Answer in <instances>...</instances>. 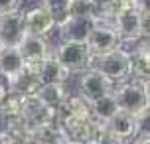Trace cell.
Masks as SVG:
<instances>
[{
    "mask_svg": "<svg viewBox=\"0 0 150 144\" xmlns=\"http://www.w3.org/2000/svg\"><path fill=\"white\" fill-rule=\"evenodd\" d=\"M89 67L99 71L101 75H105L117 85L120 81L130 79V53L125 47H119V49L103 53V55H93Z\"/></svg>",
    "mask_w": 150,
    "mask_h": 144,
    "instance_id": "3957f363",
    "label": "cell"
},
{
    "mask_svg": "<svg viewBox=\"0 0 150 144\" xmlns=\"http://www.w3.org/2000/svg\"><path fill=\"white\" fill-rule=\"evenodd\" d=\"M6 97H8V87H6V83L0 79V103H2Z\"/></svg>",
    "mask_w": 150,
    "mask_h": 144,
    "instance_id": "484cf974",
    "label": "cell"
},
{
    "mask_svg": "<svg viewBox=\"0 0 150 144\" xmlns=\"http://www.w3.org/2000/svg\"><path fill=\"white\" fill-rule=\"evenodd\" d=\"M93 24L95 22L89 16H65V18L57 20L53 32H57L59 42H79V44H85Z\"/></svg>",
    "mask_w": 150,
    "mask_h": 144,
    "instance_id": "52a82bcc",
    "label": "cell"
},
{
    "mask_svg": "<svg viewBox=\"0 0 150 144\" xmlns=\"http://www.w3.org/2000/svg\"><path fill=\"white\" fill-rule=\"evenodd\" d=\"M130 53V77L148 81L150 77V52H148V40H142V44L132 49Z\"/></svg>",
    "mask_w": 150,
    "mask_h": 144,
    "instance_id": "9a60e30c",
    "label": "cell"
},
{
    "mask_svg": "<svg viewBox=\"0 0 150 144\" xmlns=\"http://www.w3.org/2000/svg\"><path fill=\"white\" fill-rule=\"evenodd\" d=\"M105 128L111 132L112 136H117L119 140L130 142V140L140 132V122H138V119H136L134 114L119 111V113L105 124Z\"/></svg>",
    "mask_w": 150,
    "mask_h": 144,
    "instance_id": "4fadbf2b",
    "label": "cell"
},
{
    "mask_svg": "<svg viewBox=\"0 0 150 144\" xmlns=\"http://www.w3.org/2000/svg\"><path fill=\"white\" fill-rule=\"evenodd\" d=\"M24 32V10H14L0 16V44L6 46H18Z\"/></svg>",
    "mask_w": 150,
    "mask_h": 144,
    "instance_id": "7c38bea8",
    "label": "cell"
},
{
    "mask_svg": "<svg viewBox=\"0 0 150 144\" xmlns=\"http://www.w3.org/2000/svg\"><path fill=\"white\" fill-rule=\"evenodd\" d=\"M71 93L67 89V83H50V85H40L36 91V97L44 103L45 107H50L52 111H57L65 99L69 97Z\"/></svg>",
    "mask_w": 150,
    "mask_h": 144,
    "instance_id": "e0dca14e",
    "label": "cell"
},
{
    "mask_svg": "<svg viewBox=\"0 0 150 144\" xmlns=\"http://www.w3.org/2000/svg\"><path fill=\"white\" fill-rule=\"evenodd\" d=\"M0 47H2V44H0Z\"/></svg>",
    "mask_w": 150,
    "mask_h": 144,
    "instance_id": "83f0119b",
    "label": "cell"
},
{
    "mask_svg": "<svg viewBox=\"0 0 150 144\" xmlns=\"http://www.w3.org/2000/svg\"><path fill=\"white\" fill-rule=\"evenodd\" d=\"M30 144H67V136L57 121L30 130Z\"/></svg>",
    "mask_w": 150,
    "mask_h": 144,
    "instance_id": "2e32d148",
    "label": "cell"
},
{
    "mask_svg": "<svg viewBox=\"0 0 150 144\" xmlns=\"http://www.w3.org/2000/svg\"><path fill=\"white\" fill-rule=\"evenodd\" d=\"M130 2V6L136 8L138 12H142V14H150V6H148V0H128Z\"/></svg>",
    "mask_w": 150,
    "mask_h": 144,
    "instance_id": "cb8c5ba5",
    "label": "cell"
},
{
    "mask_svg": "<svg viewBox=\"0 0 150 144\" xmlns=\"http://www.w3.org/2000/svg\"><path fill=\"white\" fill-rule=\"evenodd\" d=\"M119 111L120 109H119V105H117V99L112 97V93H109L105 97H99V99H95V101L89 103L91 119L101 122V124H107Z\"/></svg>",
    "mask_w": 150,
    "mask_h": 144,
    "instance_id": "d6986e66",
    "label": "cell"
},
{
    "mask_svg": "<svg viewBox=\"0 0 150 144\" xmlns=\"http://www.w3.org/2000/svg\"><path fill=\"white\" fill-rule=\"evenodd\" d=\"M112 97L117 99V105L120 111L134 114L140 122V130H146L148 121V109H150V91L148 81L142 79H127L112 87Z\"/></svg>",
    "mask_w": 150,
    "mask_h": 144,
    "instance_id": "6da1fadb",
    "label": "cell"
},
{
    "mask_svg": "<svg viewBox=\"0 0 150 144\" xmlns=\"http://www.w3.org/2000/svg\"><path fill=\"white\" fill-rule=\"evenodd\" d=\"M4 83H6V87H8V93H10V95H18V97L36 95L38 87H40L36 75H34V71H32L28 65H26V69H24L20 75H16L14 79L4 81Z\"/></svg>",
    "mask_w": 150,
    "mask_h": 144,
    "instance_id": "ac0fdd59",
    "label": "cell"
},
{
    "mask_svg": "<svg viewBox=\"0 0 150 144\" xmlns=\"http://www.w3.org/2000/svg\"><path fill=\"white\" fill-rule=\"evenodd\" d=\"M148 18L150 14H142L136 8H132L128 4L127 8H122L119 14L115 16V20L111 22V26L115 28V32L119 34L120 42H140V40H148Z\"/></svg>",
    "mask_w": 150,
    "mask_h": 144,
    "instance_id": "7a4b0ae2",
    "label": "cell"
},
{
    "mask_svg": "<svg viewBox=\"0 0 150 144\" xmlns=\"http://www.w3.org/2000/svg\"><path fill=\"white\" fill-rule=\"evenodd\" d=\"M53 55L69 73H83L91 65V55L85 44L79 42H59L53 47Z\"/></svg>",
    "mask_w": 150,
    "mask_h": 144,
    "instance_id": "277c9868",
    "label": "cell"
},
{
    "mask_svg": "<svg viewBox=\"0 0 150 144\" xmlns=\"http://www.w3.org/2000/svg\"><path fill=\"white\" fill-rule=\"evenodd\" d=\"M130 144H150V134L148 130H140L138 134H136L132 140H130Z\"/></svg>",
    "mask_w": 150,
    "mask_h": 144,
    "instance_id": "d4e9b609",
    "label": "cell"
},
{
    "mask_svg": "<svg viewBox=\"0 0 150 144\" xmlns=\"http://www.w3.org/2000/svg\"><path fill=\"white\" fill-rule=\"evenodd\" d=\"M112 83L111 79H107L105 75H101L95 69H85L83 75L79 77V87H77V95L81 99H85L87 103L95 101L99 97H105L109 93H112Z\"/></svg>",
    "mask_w": 150,
    "mask_h": 144,
    "instance_id": "ba28073f",
    "label": "cell"
},
{
    "mask_svg": "<svg viewBox=\"0 0 150 144\" xmlns=\"http://www.w3.org/2000/svg\"><path fill=\"white\" fill-rule=\"evenodd\" d=\"M42 6L47 8L55 20H61L67 16V6H69V0H42Z\"/></svg>",
    "mask_w": 150,
    "mask_h": 144,
    "instance_id": "ffe728a7",
    "label": "cell"
},
{
    "mask_svg": "<svg viewBox=\"0 0 150 144\" xmlns=\"http://www.w3.org/2000/svg\"><path fill=\"white\" fill-rule=\"evenodd\" d=\"M91 6H93V0H69L67 16H89L91 18Z\"/></svg>",
    "mask_w": 150,
    "mask_h": 144,
    "instance_id": "44dd1931",
    "label": "cell"
},
{
    "mask_svg": "<svg viewBox=\"0 0 150 144\" xmlns=\"http://www.w3.org/2000/svg\"><path fill=\"white\" fill-rule=\"evenodd\" d=\"M93 144H127V142L119 140L117 136H112V134H111V132H109L107 128H103V130H101V132L97 134V136H95Z\"/></svg>",
    "mask_w": 150,
    "mask_h": 144,
    "instance_id": "7402d4cb",
    "label": "cell"
},
{
    "mask_svg": "<svg viewBox=\"0 0 150 144\" xmlns=\"http://www.w3.org/2000/svg\"><path fill=\"white\" fill-rule=\"evenodd\" d=\"M16 47H18L20 55L24 57L26 65H36V63L45 59V57L53 52V47H52V44L47 42V38L30 36V34H24Z\"/></svg>",
    "mask_w": 150,
    "mask_h": 144,
    "instance_id": "8fae6325",
    "label": "cell"
},
{
    "mask_svg": "<svg viewBox=\"0 0 150 144\" xmlns=\"http://www.w3.org/2000/svg\"><path fill=\"white\" fill-rule=\"evenodd\" d=\"M67 144H93V142H67Z\"/></svg>",
    "mask_w": 150,
    "mask_h": 144,
    "instance_id": "4316f807",
    "label": "cell"
},
{
    "mask_svg": "<svg viewBox=\"0 0 150 144\" xmlns=\"http://www.w3.org/2000/svg\"><path fill=\"white\" fill-rule=\"evenodd\" d=\"M20 4H22V0H0V16L20 10Z\"/></svg>",
    "mask_w": 150,
    "mask_h": 144,
    "instance_id": "603a6c76",
    "label": "cell"
},
{
    "mask_svg": "<svg viewBox=\"0 0 150 144\" xmlns=\"http://www.w3.org/2000/svg\"><path fill=\"white\" fill-rule=\"evenodd\" d=\"M52 121H55V111L45 107L36 95L20 97V122L28 130L44 126V124H47Z\"/></svg>",
    "mask_w": 150,
    "mask_h": 144,
    "instance_id": "8992f818",
    "label": "cell"
},
{
    "mask_svg": "<svg viewBox=\"0 0 150 144\" xmlns=\"http://www.w3.org/2000/svg\"><path fill=\"white\" fill-rule=\"evenodd\" d=\"M85 46H87L91 55H103V53H109L122 47V42H120L119 34L115 32V28L111 24L95 22L87 40H85Z\"/></svg>",
    "mask_w": 150,
    "mask_h": 144,
    "instance_id": "5b68a950",
    "label": "cell"
},
{
    "mask_svg": "<svg viewBox=\"0 0 150 144\" xmlns=\"http://www.w3.org/2000/svg\"><path fill=\"white\" fill-rule=\"evenodd\" d=\"M26 69V61L20 55L16 46H6L0 47V79L10 81L16 75H20Z\"/></svg>",
    "mask_w": 150,
    "mask_h": 144,
    "instance_id": "5bb4252c",
    "label": "cell"
},
{
    "mask_svg": "<svg viewBox=\"0 0 150 144\" xmlns=\"http://www.w3.org/2000/svg\"><path fill=\"white\" fill-rule=\"evenodd\" d=\"M28 67L34 71V75H36V79H38V83H40V85L67 83L69 77H71V73L61 65L59 61L55 59L53 52L50 53L45 59H42L40 63H36V65H28Z\"/></svg>",
    "mask_w": 150,
    "mask_h": 144,
    "instance_id": "30bf717a",
    "label": "cell"
},
{
    "mask_svg": "<svg viewBox=\"0 0 150 144\" xmlns=\"http://www.w3.org/2000/svg\"><path fill=\"white\" fill-rule=\"evenodd\" d=\"M127 144H130V142H127Z\"/></svg>",
    "mask_w": 150,
    "mask_h": 144,
    "instance_id": "f1b7e54d",
    "label": "cell"
},
{
    "mask_svg": "<svg viewBox=\"0 0 150 144\" xmlns=\"http://www.w3.org/2000/svg\"><path fill=\"white\" fill-rule=\"evenodd\" d=\"M55 24H57L55 16L42 4L28 10V12H24V32L30 34V36L47 38L55 30Z\"/></svg>",
    "mask_w": 150,
    "mask_h": 144,
    "instance_id": "9c48e42d",
    "label": "cell"
}]
</instances>
